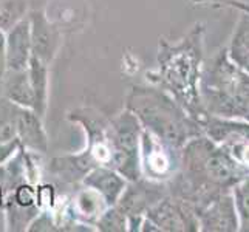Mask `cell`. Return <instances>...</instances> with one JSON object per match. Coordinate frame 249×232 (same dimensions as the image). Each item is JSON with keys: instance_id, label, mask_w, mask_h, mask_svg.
I'll return each instance as SVG.
<instances>
[{"instance_id": "6", "label": "cell", "mask_w": 249, "mask_h": 232, "mask_svg": "<svg viewBox=\"0 0 249 232\" xmlns=\"http://www.w3.org/2000/svg\"><path fill=\"white\" fill-rule=\"evenodd\" d=\"M142 125L130 110L124 108L108 118V141L111 149L110 167L119 172L127 181H135L141 175L140 144Z\"/></svg>"}, {"instance_id": "7", "label": "cell", "mask_w": 249, "mask_h": 232, "mask_svg": "<svg viewBox=\"0 0 249 232\" xmlns=\"http://www.w3.org/2000/svg\"><path fill=\"white\" fill-rule=\"evenodd\" d=\"M167 184L140 177L135 181H128L118 206L127 215V232L141 231L142 220L152 206H155L167 194Z\"/></svg>"}, {"instance_id": "4", "label": "cell", "mask_w": 249, "mask_h": 232, "mask_svg": "<svg viewBox=\"0 0 249 232\" xmlns=\"http://www.w3.org/2000/svg\"><path fill=\"white\" fill-rule=\"evenodd\" d=\"M68 121L79 124L87 136V147L79 153L61 155L48 161L47 170L57 186L67 189L81 186L84 177L98 166L110 167L108 118L94 107H78L68 111Z\"/></svg>"}, {"instance_id": "24", "label": "cell", "mask_w": 249, "mask_h": 232, "mask_svg": "<svg viewBox=\"0 0 249 232\" xmlns=\"http://www.w3.org/2000/svg\"><path fill=\"white\" fill-rule=\"evenodd\" d=\"M6 73V34L0 30V81Z\"/></svg>"}, {"instance_id": "15", "label": "cell", "mask_w": 249, "mask_h": 232, "mask_svg": "<svg viewBox=\"0 0 249 232\" xmlns=\"http://www.w3.org/2000/svg\"><path fill=\"white\" fill-rule=\"evenodd\" d=\"M42 119L44 118L39 116L33 108L22 107L19 119H17L16 138L27 150L45 155L48 152V136Z\"/></svg>"}, {"instance_id": "12", "label": "cell", "mask_w": 249, "mask_h": 232, "mask_svg": "<svg viewBox=\"0 0 249 232\" xmlns=\"http://www.w3.org/2000/svg\"><path fill=\"white\" fill-rule=\"evenodd\" d=\"M201 231H237L238 215L232 192L220 194L195 209Z\"/></svg>"}, {"instance_id": "9", "label": "cell", "mask_w": 249, "mask_h": 232, "mask_svg": "<svg viewBox=\"0 0 249 232\" xmlns=\"http://www.w3.org/2000/svg\"><path fill=\"white\" fill-rule=\"evenodd\" d=\"M37 184L39 183H31L30 179H23L5 194L6 231H28L34 218L40 214Z\"/></svg>"}, {"instance_id": "8", "label": "cell", "mask_w": 249, "mask_h": 232, "mask_svg": "<svg viewBox=\"0 0 249 232\" xmlns=\"http://www.w3.org/2000/svg\"><path fill=\"white\" fill-rule=\"evenodd\" d=\"M179 153L181 150H175L167 144L160 141L150 132H141L140 144V162H141V175L153 179V181L167 183L179 169Z\"/></svg>"}, {"instance_id": "21", "label": "cell", "mask_w": 249, "mask_h": 232, "mask_svg": "<svg viewBox=\"0 0 249 232\" xmlns=\"http://www.w3.org/2000/svg\"><path fill=\"white\" fill-rule=\"evenodd\" d=\"M101 232H127V215L118 204L108 206L94 225Z\"/></svg>"}, {"instance_id": "19", "label": "cell", "mask_w": 249, "mask_h": 232, "mask_svg": "<svg viewBox=\"0 0 249 232\" xmlns=\"http://www.w3.org/2000/svg\"><path fill=\"white\" fill-rule=\"evenodd\" d=\"M20 108V106L0 94V143L16 138Z\"/></svg>"}, {"instance_id": "22", "label": "cell", "mask_w": 249, "mask_h": 232, "mask_svg": "<svg viewBox=\"0 0 249 232\" xmlns=\"http://www.w3.org/2000/svg\"><path fill=\"white\" fill-rule=\"evenodd\" d=\"M232 196L243 231H249V177L232 187Z\"/></svg>"}, {"instance_id": "5", "label": "cell", "mask_w": 249, "mask_h": 232, "mask_svg": "<svg viewBox=\"0 0 249 232\" xmlns=\"http://www.w3.org/2000/svg\"><path fill=\"white\" fill-rule=\"evenodd\" d=\"M200 96L209 115L249 121V74L231 62L225 51L209 59L201 70Z\"/></svg>"}, {"instance_id": "2", "label": "cell", "mask_w": 249, "mask_h": 232, "mask_svg": "<svg viewBox=\"0 0 249 232\" xmlns=\"http://www.w3.org/2000/svg\"><path fill=\"white\" fill-rule=\"evenodd\" d=\"M203 34V25L196 23L187 36L177 44H170L164 37L160 39L158 68L147 73V79L167 91L196 123L208 115L200 96Z\"/></svg>"}, {"instance_id": "18", "label": "cell", "mask_w": 249, "mask_h": 232, "mask_svg": "<svg viewBox=\"0 0 249 232\" xmlns=\"http://www.w3.org/2000/svg\"><path fill=\"white\" fill-rule=\"evenodd\" d=\"M229 56L234 64L249 73V13H245L240 17L232 37Z\"/></svg>"}, {"instance_id": "14", "label": "cell", "mask_w": 249, "mask_h": 232, "mask_svg": "<svg viewBox=\"0 0 249 232\" xmlns=\"http://www.w3.org/2000/svg\"><path fill=\"white\" fill-rule=\"evenodd\" d=\"M127 179L116 172L115 169L107 166H98L91 169L82 179V186H87L93 191H96L107 206H115L127 187Z\"/></svg>"}, {"instance_id": "25", "label": "cell", "mask_w": 249, "mask_h": 232, "mask_svg": "<svg viewBox=\"0 0 249 232\" xmlns=\"http://www.w3.org/2000/svg\"><path fill=\"white\" fill-rule=\"evenodd\" d=\"M6 231V214H5V189L0 184V232Z\"/></svg>"}, {"instance_id": "1", "label": "cell", "mask_w": 249, "mask_h": 232, "mask_svg": "<svg viewBox=\"0 0 249 232\" xmlns=\"http://www.w3.org/2000/svg\"><path fill=\"white\" fill-rule=\"evenodd\" d=\"M249 177V167L240 162L200 135L189 140L179 153V169L167 184L169 194L192 206L194 211L220 194L232 192V187Z\"/></svg>"}, {"instance_id": "17", "label": "cell", "mask_w": 249, "mask_h": 232, "mask_svg": "<svg viewBox=\"0 0 249 232\" xmlns=\"http://www.w3.org/2000/svg\"><path fill=\"white\" fill-rule=\"evenodd\" d=\"M2 94L20 107L33 108V91L27 70H6L0 81Z\"/></svg>"}, {"instance_id": "23", "label": "cell", "mask_w": 249, "mask_h": 232, "mask_svg": "<svg viewBox=\"0 0 249 232\" xmlns=\"http://www.w3.org/2000/svg\"><path fill=\"white\" fill-rule=\"evenodd\" d=\"M19 147H20V143L17 138L0 143V166L5 164L10 158H13L14 153L19 150Z\"/></svg>"}, {"instance_id": "11", "label": "cell", "mask_w": 249, "mask_h": 232, "mask_svg": "<svg viewBox=\"0 0 249 232\" xmlns=\"http://www.w3.org/2000/svg\"><path fill=\"white\" fill-rule=\"evenodd\" d=\"M31 31V56L51 65L62 45V33L42 10H34L28 16Z\"/></svg>"}, {"instance_id": "13", "label": "cell", "mask_w": 249, "mask_h": 232, "mask_svg": "<svg viewBox=\"0 0 249 232\" xmlns=\"http://www.w3.org/2000/svg\"><path fill=\"white\" fill-rule=\"evenodd\" d=\"M6 70H27L31 57V31L28 16L6 33Z\"/></svg>"}, {"instance_id": "3", "label": "cell", "mask_w": 249, "mask_h": 232, "mask_svg": "<svg viewBox=\"0 0 249 232\" xmlns=\"http://www.w3.org/2000/svg\"><path fill=\"white\" fill-rule=\"evenodd\" d=\"M125 108L140 119L144 130L175 150L203 135L200 124L167 91L153 85H135L125 98Z\"/></svg>"}, {"instance_id": "10", "label": "cell", "mask_w": 249, "mask_h": 232, "mask_svg": "<svg viewBox=\"0 0 249 232\" xmlns=\"http://www.w3.org/2000/svg\"><path fill=\"white\" fill-rule=\"evenodd\" d=\"M145 218L155 223L160 231L191 232L200 229V223L192 206L169 192L145 212Z\"/></svg>"}, {"instance_id": "16", "label": "cell", "mask_w": 249, "mask_h": 232, "mask_svg": "<svg viewBox=\"0 0 249 232\" xmlns=\"http://www.w3.org/2000/svg\"><path fill=\"white\" fill-rule=\"evenodd\" d=\"M30 85L33 91V110L44 118L48 107L50 93V65L42 62L40 59L31 56L27 67Z\"/></svg>"}, {"instance_id": "20", "label": "cell", "mask_w": 249, "mask_h": 232, "mask_svg": "<svg viewBox=\"0 0 249 232\" xmlns=\"http://www.w3.org/2000/svg\"><path fill=\"white\" fill-rule=\"evenodd\" d=\"M27 0H0V30H11L17 22L27 17Z\"/></svg>"}]
</instances>
